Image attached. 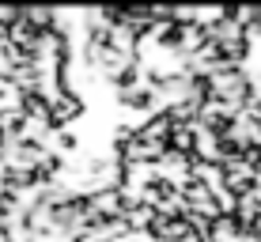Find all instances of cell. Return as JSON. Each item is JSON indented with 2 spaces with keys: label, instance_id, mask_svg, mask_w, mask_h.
Returning <instances> with one entry per match:
<instances>
[{
  "label": "cell",
  "instance_id": "cell-1",
  "mask_svg": "<svg viewBox=\"0 0 261 242\" xmlns=\"http://www.w3.org/2000/svg\"><path fill=\"white\" fill-rule=\"evenodd\" d=\"M114 102H118L125 114H155V110H163L159 95L151 91L148 84H140V87H129V91H114Z\"/></svg>",
  "mask_w": 261,
  "mask_h": 242
},
{
  "label": "cell",
  "instance_id": "cell-2",
  "mask_svg": "<svg viewBox=\"0 0 261 242\" xmlns=\"http://www.w3.org/2000/svg\"><path fill=\"white\" fill-rule=\"evenodd\" d=\"M140 140H148V144H167L170 148V132H174V118H170V110L163 106V110L148 114V118L140 121Z\"/></svg>",
  "mask_w": 261,
  "mask_h": 242
}]
</instances>
